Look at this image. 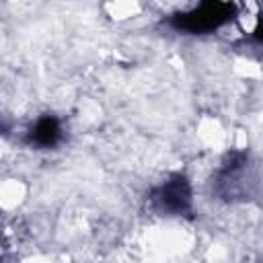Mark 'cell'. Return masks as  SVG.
I'll return each instance as SVG.
<instances>
[{
	"instance_id": "cell-1",
	"label": "cell",
	"mask_w": 263,
	"mask_h": 263,
	"mask_svg": "<svg viewBox=\"0 0 263 263\" xmlns=\"http://www.w3.org/2000/svg\"><path fill=\"white\" fill-rule=\"evenodd\" d=\"M236 12V6L230 2H203L187 12H179L171 18V25L183 33H210L226 25Z\"/></svg>"
},
{
	"instance_id": "cell-2",
	"label": "cell",
	"mask_w": 263,
	"mask_h": 263,
	"mask_svg": "<svg viewBox=\"0 0 263 263\" xmlns=\"http://www.w3.org/2000/svg\"><path fill=\"white\" fill-rule=\"evenodd\" d=\"M150 199L160 214H168V216L185 214L191 205V185L183 175H175L168 181L160 183L152 191Z\"/></svg>"
},
{
	"instance_id": "cell-3",
	"label": "cell",
	"mask_w": 263,
	"mask_h": 263,
	"mask_svg": "<svg viewBox=\"0 0 263 263\" xmlns=\"http://www.w3.org/2000/svg\"><path fill=\"white\" fill-rule=\"evenodd\" d=\"M62 140V123L53 115H41L29 129V144L37 148H53Z\"/></svg>"
},
{
	"instance_id": "cell-4",
	"label": "cell",
	"mask_w": 263,
	"mask_h": 263,
	"mask_svg": "<svg viewBox=\"0 0 263 263\" xmlns=\"http://www.w3.org/2000/svg\"><path fill=\"white\" fill-rule=\"evenodd\" d=\"M253 39H255L259 45H263V18L257 21V27H255V31H253Z\"/></svg>"
}]
</instances>
